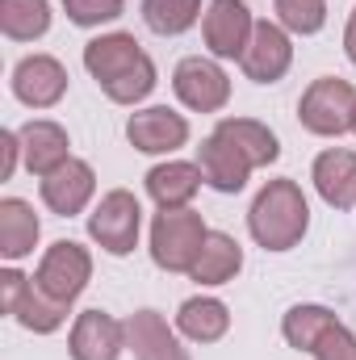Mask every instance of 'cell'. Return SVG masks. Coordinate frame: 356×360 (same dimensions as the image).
<instances>
[{
  "instance_id": "6da1fadb",
  "label": "cell",
  "mask_w": 356,
  "mask_h": 360,
  "mask_svg": "<svg viewBox=\"0 0 356 360\" xmlns=\"http://www.w3.org/2000/svg\"><path fill=\"white\" fill-rule=\"evenodd\" d=\"M84 68L113 105H139L155 89V63L134 34H101L84 42Z\"/></svg>"
},
{
  "instance_id": "7a4b0ae2",
  "label": "cell",
  "mask_w": 356,
  "mask_h": 360,
  "mask_svg": "<svg viewBox=\"0 0 356 360\" xmlns=\"http://www.w3.org/2000/svg\"><path fill=\"white\" fill-rule=\"evenodd\" d=\"M248 231L265 252H289L310 231V205L298 180H268L248 210Z\"/></svg>"
},
{
  "instance_id": "3957f363",
  "label": "cell",
  "mask_w": 356,
  "mask_h": 360,
  "mask_svg": "<svg viewBox=\"0 0 356 360\" xmlns=\"http://www.w3.org/2000/svg\"><path fill=\"white\" fill-rule=\"evenodd\" d=\"M298 122L319 139L348 134L356 122V89L340 76H319L298 101Z\"/></svg>"
},
{
  "instance_id": "277c9868",
  "label": "cell",
  "mask_w": 356,
  "mask_h": 360,
  "mask_svg": "<svg viewBox=\"0 0 356 360\" xmlns=\"http://www.w3.org/2000/svg\"><path fill=\"white\" fill-rule=\"evenodd\" d=\"M205 222L197 210H160L151 222V260L164 272H189L201 256Z\"/></svg>"
},
{
  "instance_id": "5b68a950",
  "label": "cell",
  "mask_w": 356,
  "mask_h": 360,
  "mask_svg": "<svg viewBox=\"0 0 356 360\" xmlns=\"http://www.w3.org/2000/svg\"><path fill=\"white\" fill-rule=\"evenodd\" d=\"M0 310L13 314V319H17L25 331H34V335H51V331H59L63 319H68V306H63V302H55L51 293H42L34 276L17 272L13 264L0 272Z\"/></svg>"
},
{
  "instance_id": "8992f818",
  "label": "cell",
  "mask_w": 356,
  "mask_h": 360,
  "mask_svg": "<svg viewBox=\"0 0 356 360\" xmlns=\"http://www.w3.org/2000/svg\"><path fill=\"white\" fill-rule=\"evenodd\" d=\"M139 231H143V205L130 188H109L89 214L92 243L109 256H130L139 248Z\"/></svg>"
},
{
  "instance_id": "52a82bcc",
  "label": "cell",
  "mask_w": 356,
  "mask_h": 360,
  "mask_svg": "<svg viewBox=\"0 0 356 360\" xmlns=\"http://www.w3.org/2000/svg\"><path fill=\"white\" fill-rule=\"evenodd\" d=\"M34 281H38L42 293H51L55 302L72 306V302L89 289V281H92L89 248H80L76 239H59V243H51L46 256H42V264H38V272H34Z\"/></svg>"
},
{
  "instance_id": "ba28073f",
  "label": "cell",
  "mask_w": 356,
  "mask_h": 360,
  "mask_svg": "<svg viewBox=\"0 0 356 360\" xmlns=\"http://www.w3.org/2000/svg\"><path fill=\"white\" fill-rule=\"evenodd\" d=\"M172 92L180 96V105L193 109V113H218L231 101V80H227V72L214 59L189 55V59H180L177 72H172Z\"/></svg>"
},
{
  "instance_id": "9c48e42d",
  "label": "cell",
  "mask_w": 356,
  "mask_h": 360,
  "mask_svg": "<svg viewBox=\"0 0 356 360\" xmlns=\"http://www.w3.org/2000/svg\"><path fill=\"white\" fill-rule=\"evenodd\" d=\"M252 30H256V17L243 0H210L201 17V34L214 59H243Z\"/></svg>"
},
{
  "instance_id": "30bf717a",
  "label": "cell",
  "mask_w": 356,
  "mask_h": 360,
  "mask_svg": "<svg viewBox=\"0 0 356 360\" xmlns=\"http://www.w3.org/2000/svg\"><path fill=\"white\" fill-rule=\"evenodd\" d=\"M126 139L143 155H172L189 143V122H184V113L168 109V105H147V109L130 113Z\"/></svg>"
},
{
  "instance_id": "8fae6325",
  "label": "cell",
  "mask_w": 356,
  "mask_h": 360,
  "mask_svg": "<svg viewBox=\"0 0 356 360\" xmlns=\"http://www.w3.org/2000/svg\"><path fill=\"white\" fill-rule=\"evenodd\" d=\"M293 63V42H289V30H281L276 21H256L252 30V42L239 59L243 76L252 84H276Z\"/></svg>"
},
{
  "instance_id": "7c38bea8",
  "label": "cell",
  "mask_w": 356,
  "mask_h": 360,
  "mask_svg": "<svg viewBox=\"0 0 356 360\" xmlns=\"http://www.w3.org/2000/svg\"><path fill=\"white\" fill-rule=\"evenodd\" d=\"M68 92V68L55 55H25L13 68V96L30 109H55Z\"/></svg>"
},
{
  "instance_id": "4fadbf2b",
  "label": "cell",
  "mask_w": 356,
  "mask_h": 360,
  "mask_svg": "<svg viewBox=\"0 0 356 360\" xmlns=\"http://www.w3.org/2000/svg\"><path fill=\"white\" fill-rule=\"evenodd\" d=\"M126 348V323H117L105 310H84L72 323L68 352L72 360H117Z\"/></svg>"
},
{
  "instance_id": "5bb4252c",
  "label": "cell",
  "mask_w": 356,
  "mask_h": 360,
  "mask_svg": "<svg viewBox=\"0 0 356 360\" xmlns=\"http://www.w3.org/2000/svg\"><path fill=\"white\" fill-rule=\"evenodd\" d=\"M38 193H42V205L51 214L76 218L92 201V193H96V172H92V164H84V160H68L63 168H55L51 176H42Z\"/></svg>"
},
{
  "instance_id": "9a60e30c",
  "label": "cell",
  "mask_w": 356,
  "mask_h": 360,
  "mask_svg": "<svg viewBox=\"0 0 356 360\" xmlns=\"http://www.w3.org/2000/svg\"><path fill=\"white\" fill-rule=\"evenodd\" d=\"M17 139H21V160H25V168L38 180L51 176L55 168H63V164L72 160V139H68V130H63L59 122H51V117L25 122V126L17 130Z\"/></svg>"
},
{
  "instance_id": "2e32d148",
  "label": "cell",
  "mask_w": 356,
  "mask_h": 360,
  "mask_svg": "<svg viewBox=\"0 0 356 360\" xmlns=\"http://www.w3.org/2000/svg\"><path fill=\"white\" fill-rule=\"evenodd\" d=\"M126 348L134 360H189V348L177 340L160 310H134L126 319Z\"/></svg>"
},
{
  "instance_id": "e0dca14e",
  "label": "cell",
  "mask_w": 356,
  "mask_h": 360,
  "mask_svg": "<svg viewBox=\"0 0 356 360\" xmlns=\"http://www.w3.org/2000/svg\"><path fill=\"white\" fill-rule=\"evenodd\" d=\"M197 168H201V176L205 184L214 188V193H239L248 176H252V160L235 147V143H227L222 134H210V139H201V147H197Z\"/></svg>"
},
{
  "instance_id": "ac0fdd59",
  "label": "cell",
  "mask_w": 356,
  "mask_h": 360,
  "mask_svg": "<svg viewBox=\"0 0 356 360\" xmlns=\"http://www.w3.org/2000/svg\"><path fill=\"white\" fill-rule=\"evenodd\" d=\"M310 180H314L319 197L331 210H352L356 205V151H348V147H327L314 160Z\"/></svg>"
},
{
  "instance_id": "d6986e66",
  "label": "cell",
  "mask_w": 356,
  "mask_h": 360,
  "mask_svg": "<svg viewBox=\"0 0 356 360\" xmlns=\"http://www.w3.org/2000/svg\"><path fill=\"white\" fill-rule=\"evenodd\" d=\"M205 184L197 164H184V160H168V164H155L147 172V193L160 210H189V201L197 197V188Z\"/></svg>"
},
{
  "instance_id": "ffe728a7",
  "label": "cell",
  "mask_w": 356,
  "mask_h": 360,
  "mask_svg": "<svg viewBox=\"0 0 356 360\" xmlns=\"http://www.w3.org/2000/svg\"><path fill=\"white\" fill-rule=\"evenodd\" d=\"M38 235H42V222H38L34 205L21 201V197H4V201H0V256H4L8 264L25 260V256L34 252Z\"/></svg>"
},
{
  "instance_id": "44dd1931",
  "label": "cell",
  "mask_w": 356,
  "mask_h": 360,
  "mask_svg": "<svg viewBox=\"0 0 356 360\" xmlns=\"http://www.w3.org/2000/svg\"><path fill=\"white\" fill-rule=\"evenodd\" d=\"M177 331L193 344H218L231 331V310L218 297H189L177 310Z\"/></svg>"
},
{
  "instance_id": "7402d4cb",
  "label": "cell",
  "mask_w": 356,
  "mask_h": 360,
  "mask_svg": "<svg viewBox=\"0 0 356 360\" xmlns=\"http://www.w3.org/2000/svg\"><path fill=\"white\" fill-rule=\"evenodd\" d=\"M239 269H243V248H239L227 231H210L205 243H201L197 264L189 269V276H193L197 285H227V281L239 276Z\"/></svg>"
},
{
  "instance_id": "603a6c76",
  "label": "cell",
  "mask_w": 356,
  "mask_h": 360,
  "mask_svg": "<svg viewBox=\"0 0 356 360\" xmlns=\"http://www.w3.org/2000/svg\"><path fill=\"white\" fill-rule=\"evenodd\" d=\"M214 134H222L227 143H235V147L252 160V168H268V164L281 160L276 134L268 130L265 122H256V117H222V122L214 126Z\"/></svg>"
},
{
  "instance_id": "cb8c5ba5",
  "label": "cell",
  "mask_w": 356,
  "mask_h": 360,
  "mask_svg": "<svg viewBox=\"0 0 356 360\" xmlns=\"http://www.w3.org/2000/svg\"><path fill=\"white\" fill-rule=\"evenodd\" d=\"M0 30L13 42H34L51 30V0H0Z\"/></svg>"
},
{
  "instance_id": "d4e9b609",
  "label": "cell",
  "mask_w": 356,
  "mask_h": 360,
  "mask_svg": "<svg viewBox=\"0 0 356 360\" xmlns=\"http://www.w3.org/2000/svg\"><path fill=\"white\" fill-rule=\"evenodd\" d=\"M201 17V0H143V21L147 30L177 38L184 30H193Z\"/></svg>"
},
{
  "instance_id": "484cf974",
  "label": "cell",
  "mask_w": 356,
  "mask_h": 360,
  "mask_svg": "<svg viewBox=\"0 0 356 360\" xmlns=\"http://www.w3.org/2000/svg\"><path fill=\"white\" fill-rule=\"evenodd\" d=\"M331 319H336V314H331L327 306H289L285 319H281V335H285L289 348L310 352V344L319 340V331H323Z\"/></svg>"
},
{
  "instance_id": "4316f807",
  "label": "cell",
  "mask_w": 356,
  "mask_h": 360,
  "mask_svg": "<svg viewBox=\"0 0 356 360\" xmlns=\"http://www.w3.org/2000/svg\"><path fill=\"white\" fill-rule=\"evenodd\" d=\"M272 8H276V25L302 38L327 25V0H272Z\"/></svg>"
},
{
  "instance_id": "83f0119b",
  "label": "cell",
  "mask_w": 356,
  "mask_h": 360,
  "mask_svg": "<svg viewBox=\"0 0 356 360\" xmlns=\"http://www.w3.org/2000/svg\"><path fill=\"white\" fill-rule=\"evenodd\" d=\"M63 13L72 25L92 30V25H105V21H117L126 13V0H63Z\"/></svg>"
},
{
  "instance_id": "f1b7e54d",
  "label": "cell",
  "mask_w": 356,
  "mask_h": 360,
  "mask_svg": "<svg viewBox=\"0 0 356 360\" xmlns=\"http://www.w3.org/2000/svg\"><path fill=\"white\" fill-rule=\"evenodd\" d=\"M310 356L314 360H356V335L340 323V319H331V323L319 331V340L310 344Z\"/></svg>"
},
{
  "instance_id": "f546056e",
  "label": "cell",
  "mask_w": 356,
  "mask_h": 360,
  "mask_svg": "<svg viewBox=\"0 0 356 360\" xmlns=\"http://www.w3.org/2000/svg\"><path fill=\"white\" fill-rule=\"evenodd\" d=\"M17 160H21V139H17L13 130H4V134H0V180H13Z\"/></svg>"
},
{
  "instance_id": "4dcf8cb0",
  "label": "cell",
  "mask_w": 356,
  "mask_h": 360,
  "mask_svg": "<svg viewBox=\"0 0 356 360\" xmlns=\"http://www.w3.org/2000/svg\"><path fill=\"white\" fill-rule=\"evenodd\" d=\"M344 51H348V59L356 63V8H352V17H348V30H344Z\"/></svg>"
},
{
  "instance_id": "1f68e13d",
  "label": "cell",
  "mask_w": 356,
  "mask_h": 360,
  "mask_svg": "<svg viewBox=\"0 0 356 360\" xmlns=\"http://www.w3.org/2000/svg\"><path fill=\"white\" fill-rule=\"evenodd\" d=\"M352 134H356V122H352Z\"/></svg>"
}]
</instances>
